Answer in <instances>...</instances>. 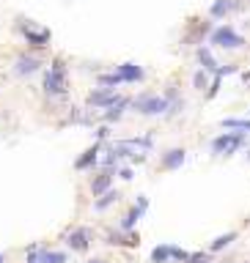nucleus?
Here are the masks:
<instances>
[{
	"label": "nucleus",
	"instance_id": "nucleus-1",
	"mask_svg": "<svg viewBox=\"0 0 250 263\" xmlns=\"http://www.w3.org/2000/svg\"><path fill=\"white\" fill-rule=\"evenodd\" d=\"M44 93L47 96H60L66 93V69H64V60H55L52 69L44 74Z\"/></svg>",
	"mask_w": 250,
	"mask_h": 263
},
{
	"label": "nucleus",
	"instance_id": "nucleus-2",
	"mask_svg": "<svg viewBox=\"0 0 250 263\" xmlns=\"http://www.w3.org/2000/svg\"><path fill=\"white\" fill-rule=\"evenodd\" d=\"M132 107L140 116H162L168 110V99L165 96H154V93H140L132 102Z\"/></svg>",
	"mask_w": 250,
	"mask_h": 263
},
{
	"label": "nucleus",
	"instance_id": "nucleus-3",
	"mask_svg": "<svg viewBox=\"0 0 250 263\" xmlns=\"http://www.w3.org/2000/svg\"><path fill=\"white\" fill-rule=\"evenodd\" d=\"M242 145H245V134L242 132H226L212 143V151L220 154V157H228V154H234L236 148H242Z\"/></svg>",
	"mask_w": 250,
	"mask_h": 263
},
{
	"label": "nucleus",
	"instance_id": "nucleus-4",
	"mask_svg": "<svg viewBox=\"0 0 250 263\" xmlns=\"http://www.w3.org/2000/svg\"><path fill=\"white\" fill-rule=\"evenodd\" d=\"M212 44H214V47H226V50H236V47L245 44V39H242L234 28L223 25V28H217V30L212 33Z\"/></svg>",
	"mask_w": 250,
	"mask_h": 263
},
{
	"label": "nucleus",
	"instance_id": "nucleus-5",
	"mask_svg": "<svg viewBox=\"0 0 250 263\" xmlns=\"http://www.w3.org/2000/svg\"><path fill=\"white\" fill-rule=\"evenodd\" d=\"M116 102H118V96L113 93V88H93L88 93V104L93 110H110Z\"/></svg>",
	"mask_w": 250,
	"mask_h": 263
},
{
	"label": "nucleus",
	"instance_id": "nucleus-6",
	"mask_svg": "<svg viewBox=\"0 0 250 263\" xmlns=\"http://www.w3.org/2000/svg\"><path fill=\"white\" fill-rule=\"evenodd\" d=\"M39 69H42V60H39L36 55H19L14 60V74L17 77H30V74H36Z\"/></svg>",
	"mask_w": 250,
	"mask_h": 263
},
{
	"label": "nucleus",
	"instance_id": "nucleus-7",
	"mask_svg": "<svg viewBox=\"0 0 250 263\" xmlns=\"http://www.w3.org/2000/svg\"><path fill=\"white\" fill-rule=\"evenodd\" d=\"M116 74L121 77V83H140V80H143V69L135 66V63H121Z\"/></svg>",
	"mask_w": 250,
	"mask_h": 263
},
{
	"label": "nucleus",
	"instance_id": "nucleus-8",
	"mask_svg": "<svg viewBox=\"0 0 250 263\" xmlns=\"http://www.w3.org/2000/svg\"><path fill=\"white\" fill-rule=\"evenodd\" d=\"M69 247L72 249H80V252H83V249H88V244H91V233L85 231V228H77V231H72L69 233Z\"/></svg>",
	"mask_w": 250,
	"mask_h": 263
},
{
	"label": "nucleus",
	"instance_id": "nucleus-9",
	"mask_svg": "<svg viewBox=\"0 0 250 263\" xmlns=\"http://www.w3.org/2000/svg\"><path fill=\"white\" fill-rule=\"evenodd\" d=\"M239 0H214V3H212V9H209V14H212V17H226V14H231V11H236V9H239Z\"/></svg>",
	"mask_w": 250,
	"mask_h": 263
},
{
	"label": "nucleus",
	"instance_id": "nucleus-10",
	"mask_svg": "<svg viewBox=\"0 0 250 263\" xmlns=\"http://www.w3.org/2000/svg\"><path fill=\"white\" fill-rule=\"evenodd\" d=\"M146 206H148V200H146V198H140V200H138V206H135V208H132V211H130V214H127V217H124V219H121V231H130V228L135 225V222H138V219H140V214H143V211H146Z\"/></svg>",
	"mask_w": 250,
	"mask_h": 263
},
{
	"label": "nucleus",
	"instance_id": "nucleus-11",
	"mask_svg": "<svg viewBox=\"0 0 250 263\" xmlns=\"http://www.w3.org/2000/svg\"><path fill=\"white\" fill-rule=\"evenodd\" d=\"M181 165H184V148H173L162 157V167H168V170H176Z\"/></svg>",
	"mask_w": 250,
	"mask_h": 263
},
{
	"label": "nucleus",
	"instance_id": "nucleus-12",
	"mask_svg": "<svg viewBox=\"0 0 250 263\" xmlns=\"http://www.w3.org/2000/svg\"><path fill=\"white\" fill-rule=\"evenodd\" d=\"M25 39L30 42V47H39V50H44L47 42H50V33H47V30H33V28H25Z\"/></svg>",
	"mask_w": 250,
	"mask_h": 263
},
{
	"label": "nucleus",
	"instance_id": "nucleus-13",
	"mask_svg": "<svg viewBox=\"0 0 250 263\" xmlns=\"http://www.w3.org/2000/svg\"><path fill=\"white\" fill-rule=\"evenodd\" d=\"M198 60H201V66H204V71H217L220 69L217 60L212 58V52H209L206 47H201V50H198Z\"/></svg>",
	"mask_w": 250,
	"mask_h": 263
},
{
	"label": "nucleus",
	"instance_id": "nucleus-14",
	"mask_svg": "<svg viewBox=\"0 0 250 263\" xmlns=\"http://www.w3.org/2000/svg\"><path fill=\"white\" fill-rule=\"evenodd\" d=\"M97 154H99V148H97V145L88 148V151H85L83 157H80L77 162H74V167H77V170H85V167H91L93 162H97Z\"/></svg>",
	"mask_w": 250,
	"mask_h": 263
},
{
	"label": "nucleus",
	"instance_id": "nucleus-15",
	"mask_svg": "<svg viewBox=\"0 0 250 263\" xmlns=\"http://www.w3.org/2000/svg\"><path fill=\"white\" fill-rule=\"evenodd\" d=\"M127 104H130V102H127V99H118V102H116V104H113V107H110V110H105V121H118L121 116H124V110H127Z\"/></svg>",
	"mask_w": 250,
	"mask_h": 263
},
{
	"label": "nucleus",
	"instance_id": "nucleus-16",
	"mask_svg": "<svg viewBox=\"0 0 250 263\" xmlns=\"http://www.w3.org/2000/svg\"><path fill=\"white\" fill-rule=\"evenodd\" d=\"M226 129H239V132H250V121H242V118H226L223 121Z\"/></svg>",
	"mask_w": 250,
	"mask_h": 263
},
{
	"label": "nucleus",
	"instance_id": "nucleus-17",
	"mask_svg": "<svg viewBox=\"0 0 250 263\" xmlns=\"http://www.w3.org/2000/svg\"><path fill=\"white\" fill-rule=\"evenodd\" d=\"M151 260H154V263H168V260H171V247H168V244L157 247V249L151 252Z\"/></svg>",
	"mask_w": 250,
	"mask_h": 263
},
{
	"label": "nucleus",
	"instance_id": "nucleus-18",
	"mask_svg": "<svg viewBox=\"0 0 250 263\" xmlns=\"http://www.w3.org/2000/svg\"><path fill=\"white\" fill-rule=\"evenodd\" d=\"M234 239H236V233H226V236H217V239L212 241V252H217V249L228 247V244H231Z\"/></svg>",
	"mask_w": 250,
	"mask_h": 263
},
{
	"label": "nucleus",
	"instance_id": "nucleus-19",
	"mask_svg": "<svg viewBox=\"0 0 250 263\" xmlns=\"http://www.w3.org/2000/svg\"><path fill=\"white\" fill-rule=\"evenodd\" d=\"M107 186H110V173H105L102 178H97V181H93V186H91V190H93V195H102V192L107 190Z\"/></svg>",
	"mask_w": 250,
	"mask_h": 263
},
{
	"label": "nucleus",
	"instance_id": "nucleus-20",
	"mask_svg": "<svg viewBox=\"0 0 250 263\" xmlns=\"http://www.w3.org/2000/svg\"><path fill=\"white\" fill-rule=\"evenodd\" d=\"M99 198H102V200H97V211H102V208H107L113 200L118 198V192H107V195H99Z\"/></svg>",
	"mask_w": 250,
	"mask_h": 263
},
{
	"label": "nucleus",
	"instance_id": "nucleus-21",
	"mask_svg": "<svg viewBox=\"0 0 250 263\" xmlns=\"http://www.w3.org/2000/svg\"><path fill=\"white\" fill-rule=\"evenodd\" d=\"M118 83H121L118 74H102V77H99V85H105V88H113V85H118Z\"/></svg>",
	"mask_w": 250,
	"mask_h": 263
},
{
	"label": "nucleus",
	"instance_id": "nucleus-22",
	"mask_svg": "<svg viewBox=\"0 0 250 263\" xmlns=\"http://www.w3.org/2000/svg\"><path fill=\"white\" fill-rule=\"evenodd\" d=\"M193 83H195V88H201V91H204V88H206V74L204 71H195Z\"/></svg>",
	"mask_w": 250,
	"mask_h": 263
},
{
	"label": "nucleus",
	"instance_id": "nucleus-23",
	"mask_svg": "<svg viewBox=\"0 0 250 263\" xmlns=\"http://www.w3.org/2000/svg\"><path fill=\"white\" fill-rule=\"evenodd\" d=\"M187 263H209V255L198 252V255H187Z\"/></svg>",
	"mask_w": 250,
	"mask_h": 263
},
{
	"label": "nucleus",
	"instance_id": "nucleus-24",
	"mask_svg": "<svg viewBox=\"0 0 250 263\" xmlns=\"http://www.w3.org/2000/svg\"><path fill=\"white\" fill-rule=\"evenodd\" d=\"M171 258H176V260H187V252H184V249H179V247H171Z\"/></svg>",
	"mask_w": 250,
	"mask_h": 263
},
{
	"label": "nucleus",
	"instance_id": "nucleus-25",
	"mask_svg": "<svg viewBox=\"0 0 250 263\" xmlns=\"http://www.w3.org/2000/svg\"><path fill=\"white\" fill-rule=\"evenodd\" d=\"M121 178H127V181L132 178V170H130V167H124V170H121Z\"/></svg>",
	"mask_w": 250,
	"mask_h": 263
},
{
	"label": "nucleus",
	"instance_id": "nucleus-26",
	"mask_svg": "<svg viewBox=\"0 0 250 263\" xmlns=\"http://www.w3.org/2000/svg\"><path fill=\"white\" fill-rule=\"evenodd\" d=\"M88 263H102V260H88Z\"/></svg>",
	"mask_w": 250,
	"mask_h": 263
},
{
	"label": "nucleus",
	"instance_id": "nucleus-27",
	"mask_svg": "<svg viewBox=\"0 0 250 263\" xmlns=\"http://www.w3.org/2000/svg\"><path fill=\"white\" fill-rule=\"evenodd\" d=\"M0 263H3V255H0Z\"/></svg>",
	"mask_w": 250,
	"mask_h": 263
}]
</instances>
